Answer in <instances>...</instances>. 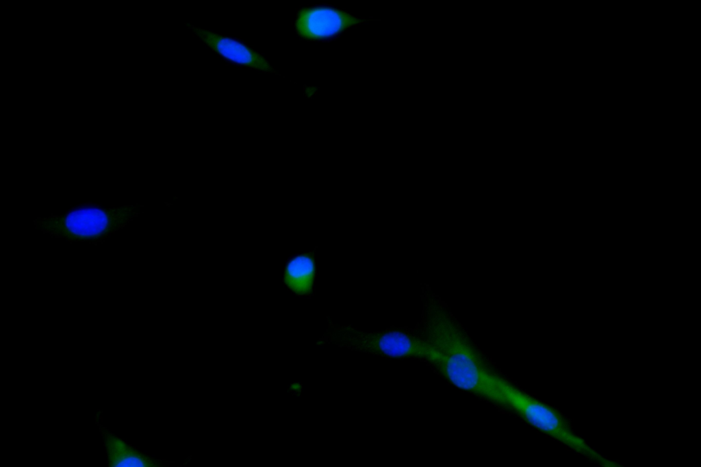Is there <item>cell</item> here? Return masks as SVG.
<instances>
[{
    "mask_svg": "<svg viewBox=\"0 0 701 467\" xmlns=\"http://www.w3.org/2000/svg\"><path fill=\"white\" fill-rule=\"evenodd\" d=\"M134 209L131 205L104 207L85 203L64 214L38 217L33 220V225L53 238L97 245L131 221L138 215Z\"/></svg>",
    "mask_w": 701,
    "mask_h": 467,
    "instance_id": "obj_1",
    "label": "cell"
},
{
    "mask_svg": "<svg viewBox=\"0 0 701 467\" xmlns=\"http://www.w3.org/2000/svg\"><path fill=\"white\" fill-rule=\"evenodd\" d=\"M350 332H346L345 342H340L351 349L385 357L417 358L426 362L434 353L433 347L424 338L400 330L370 333Z\"/></svg>",
    "mask_w": 701,
    "mask_h": 467,
    "instance_id": "obj_2",
    "label": "cell"
},
{
    "mask_svg": "<svg viewBox=\"0 0 701 467\" xmlns=\"http://www.w3.org/2000/svg\"><path fill=\"white\" fill-rule=\"evenodd\" d=\"M366 21L333 6L314 5L298 9L294 26L302 39L329 41Z\"/></svg>",
    "mask_w": 701,
    "mask_h": 467,
    "instance_id": "obj_3",
    "label": "cell"
},
{
    "mask_svg": "<svg viewBox=\"0 0 701 467\" xmlns=\"http://www.w3.org/2000/svg\"><path fill=\"white\" fill-rule=\"evenodd\" d=\"M185 25L194 37L222 58L248 69L275 73L274 68L267 60L244 42L213 31L195 27L191 22L186 23Z\"/></svg>",
    "mask_w": 701,
    "mask_h": 467,
    "instance_id": "obj_4",
    "label": "cell"
},
{
    "mask_svg": "<svg viewBox=\"0 0 701 467\" xmlns=\"http://www.w3.org/2000/svg\"><path fill=\"white\" fill-rule=\"evenodd\" d=\"M315 274L314 256L311 253H303L288 262L284 273V281L295 294L307 296L311 293Z\"/></svg>",
    "mask_w": 701,
    "mask_h": 467,
    "instance_id": "obj_5",
    "label": "cell"
},
{
    "mask_svg": "<svg viewBox=\"0 0 701 467\" xmlns=\"http://www.w3.org/2000/svg\"><path fill=\"white\" fill-rule=\"evenodd\" d=\"M105 448L108 463L111 466H153V462L148 457L116 436H106Z\"/></svg>",
    "mask_w": 701,
    "mask_h": 467,
    "instance_id": "obj_6",
    "label": "cell"
}]
</instances>
